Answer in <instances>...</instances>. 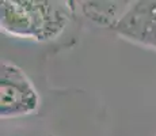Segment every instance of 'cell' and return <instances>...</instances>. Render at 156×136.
I'll list each match as a JSON object with an SVG mask.
<instances>
[{"instance_id":"obj_1","label":"cell","mask_w":156,"mask_h":136,"mask_svg":"<svg viewBox=\"0 0 156 136\" xmlns=\"http://www.w3.org/2000/svg\"><path fill=\"white\" fill-rule=\"evenodd\" d=\"M72 2L60 0H2L0 27L14 38L48 42L65 30L73 14Z\"/></svg>"},{"instance_id":"obj_4","label":"cell","mask_w":156,"mask_h":136,"mask_svg":"<svg viewBox=\"0 0 156 136\" xmlns=\"http://www.w3.org/2000/svg\"><path fill=\"white\" fill-rule=\"evenodd\" d=\"M130 2H79L77 8L86 18L112 29Z\"/></svg>"},{"instance_id":"obj_2","label":"cell","mask_w":156,"mask_h":136,"mask_svg":"<svg viewBox=\"0 0 156 136\" xmlns=\"http://www.w3.org/2000/svg\"><path fill=\"white\" fill-rule=\"evenodd\" d=\"M41 106V97L29 75L12 61L0 64V117L2 120H23Z\"/></svg>"},{"instance_id":"obj_3","label":"cell","mask_w":156,"mask_h":136,"mask_svg":"<svg viewBox=\"0 0 156 136\" xmlns=\"http://www.w3.org/2000/svg\"><path fill=\"white\" fill-rule=\"evenodd\" d=\"M110 30L129 42L156 50V0L130 2Z\"/></svg>"},{"instance_id":"obj_5","label":"cell","mask_w":156,"mask_h":136,"mask_svg":"<svg viewBox=\"0 0 156 136\" xmlns=\"http://www.w3.org/2000/svg\"><path fill=\"white\" fill-rule=\"evenodd\" d=\"M2 136H53L50 134H46L45 131L41 129H34V128H15L11 131H3L2 129Z\"/></svg>"}]
</instances>
